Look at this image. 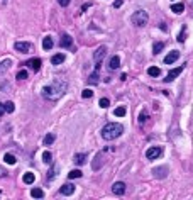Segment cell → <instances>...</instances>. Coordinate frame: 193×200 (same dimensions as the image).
<instances>
[{"mask_svg": "<svg viewBox=\"0 0 193 200\" xmlns=\"http://www.w3.org/2000/svg\"><path fill=\"white\" fill-rule=\"evenodd\" d=\"M66 90H68V83L58 78V80H54L53 83H49L43 88V97L46 100H60L66 93Z\"/></svg>", "mask_w": 193, "mask_h": 200, "instance_id": "obj_1", "label": "cell"}, {"mask_svg": "<svg viewBox=\"0 0 193 200\" xmlns=\"http://www.w3.org/2000/svg\"><path fill=\"white\" fill-rule=\"evenodd\" d=\"M124 132V127L120 126V124H117V122H110V124H107V126H103L102 129V137L105 141H112V139H117L120 134Z\"/></svg>", "mask_w": 193, "mask_h": 200, "instance_id": "obj_2", "label": "cell"}, {"mask_svg": "<svg viewBox=\"0 0 193 200\" xmlns=\"http://www.w3.org/2000/svg\"><path fill=\"white\" fill-rule=\"evenodd\" d=\"M131 20H132L134 26H137V27H144L146 24L149 22V15H148V12H146V10H136V12L132 14Z\"/></svg>", "mask_w": 193, "mask_h": 200, "instance_id": "obj_3", "label": "cell"}, {"mask_svg": "<svg viewBox=\"0 0 193 200\" xmlns=\"http://www.w3.org/2000/svg\"><path fill=\"white\" fill-rule=\"evenodd\" d=\"M161 153H163V149L159 146H151L148 151H146V158L148 160H156V158L161 156Z\"/></svg>", "mask_w": 193, "mask_h": 200, "instance_id": "obj_4", "label": "cell"}, {"mask_svg": "<svg viewBox=\"0 0 193 200\" xmlns=\"http://www.w3.org/2000/svg\"><path fill=\"white\" fill-rule=\"evenodd\" d=\"M14 48H15V51H19V53H29L32 49V44L31 43H24V41H19V43L14 44Z\"/></svg>", "mask_w": 193, "mask_h": 200, "instance_id": "obj_5", "label": "cell"}, {"mask_svg": "<svg viewBox=\"0 0 193 200\" xmlns=\"http://www.w3.org/2000/svg\"><path fill=\"white\" fill-rule=\"evenodd\" d=\"M183 70H185V65H181V66H178V68H175V70H171V71H170V73H168V75H166V78H164V82H166V83H170V82H173V80H175V78H176V76H178V75H180V73H181V71H183Z\"/></svg>", "mask_w": 193, "mask_h": 200, "instance_id": "obj_6", "label": "cell"}, {"mask_svg": "<svg viewBox=\"0 0 193 200\" xmlns=\"http://www.w3.org/2000/svg\"><path fill=\"white\" fill-rule=\"evenodd\" d=\"M125 183L124 182H115L114 185H112V192H114L115 195H124L125 193Z\"/></svg>", "mask_w": 193, "mask_h": 200, "instance_id": "obj_7", "label": "cell"}, {"mask_svg": "<svg viewBox=\"0 0 193 200\" xmlns=\"http://www.w3.org/2000/svg\"><path fill=\"white\" fill-rule=\"evenodd\" d=\"M105 55H107V48H105V46H100V48L95 51V55H93L95 63H100V61H102L103 58H105Z\"/></svg>", "mask_w": 193, "mask_h": 200, "instance_id": "obj_8", "label": "cell"}, {"mask_svg": "<svg viewBox=\"0 0 193 200\" xmlns=\"http://www.w3.org/2000/svg\"><path fill=\"white\" fill-rule=\"evenodd\" d=\"M26 65L32 70V71H39V70H41V65H43V61H41L39 58H32V60H29Z\"/></svg>", "mask_w": 193, "mask_h": 200, "instance_id": "obj_9", "label": "cell"}, {"mask_svg": "<svg viewBox=\"0 0 193 200\" xmlns=\"http://www.w3.org/2000/svg\"><path fill=\"white\" fill-rule=\"evenodd\" d=\"M103 160H105V158H103V153H96L93 163H91V168H93L95 171H96V170H100V166L103 165Z\"/></svg>", "mask_w": 193, "mask_h": 200, "instance_id": "obj_10", "label": "cell"}, {"mask_svg": "<svg viewBox=\"0 0 193 200\" xmlns=\"http://www.w3.org/2000/svg\"><path fill=\"white\" fill-rule=\"evenodd\" d=\"M153 175H154V178H166L168 168L166 166H158V168L153 170Z\"/></svg>", "mask_w": 193, "mask_h": 200, "instance_id": "obj_11", "label": "cell"}, {"mask_svg": "<svg viewBox=\"0 0 193 200\" xmlns=\"http://www.w3.org/2000/svg\"><path fill=\"white\" fill-rule=\"evenodd\" d=\"M71 44H73V39H71L70 34H63L61 36V41H60V46L61 48H71Z\"/></svg>", "mask_w": 193, "mask_h": 200, "instance_id": "obj_12", "label": "cell"}, {"mask_svg": "<svg viewBox=\"0 0 193 200\" xmlns=\"http://www.w3.org/2000/svg\"><path fill=\"white\" fill-rule=\"evenodd\" d=\"M178 58H180V51H171L170 55L164 58V63H166V65H173L175 61L178 60Z\"/></svg>", "mask_w": 193, "mask_h": 200, "instance_id": "obj_13", "label": "cell"}, {"mask_svg": "<svg viewBox=\"0 0 193 200\" xmlns=\"http://www.w3.org/2000/svg\"><path fill=\"white\" fill-rule=\"evenodd\" d=\"M73 192H75V185H71V183H65V185L60 188L61 195H71Z\"/></svg>", "mask_w": 193, "mask_h": 200, "instance_id": "obj_14", "label": "cell"}, {"mask_svg": "<svg viewBox=\"0 0 193 200\" xmlns=\"http://www.w3.org/2000/svg\"><path fill=\"white\" fill-rule=\"evenodd\" d=\"M73 160H75V163H76V165H80V166H81V165H85V163H86L88 156L85 155V153H78V155H75V158H73Z\"/></svg>", "mask_w": 193, "mask_h": 200, "instance_id": "obj_15", "label": "cell"}, {"mask_svg": "<svg viewBox=\"0 0 193 200\" xmlns=\"http://www.w3.org/2000/svg\"><path fill=\"white\" fill-rule=\"evenodd\" d=\"M120 66V58L119 56H112L110 61H108V68L110 70H117Z\"/></svg>", "mask_w": 193, "mask_h": 200, "instance_id": "obj_16", "label": "cell"}, {"mask_svg": "<svg viewBox=\"0 0 193 200\" xmlns=\"http://www.w3.org/2000/svg\"><path fill=\"white\" fill-rule=\"evenodd\" d=\"M10 66H12V61L10 60H3L2 63H0V75H3L7 70L10 68Z\"/></svg>", "mask_w": 193, "mask_h": 200, "instance_id": "obj_17", "label": "cell"}, {"mask_svg": "<svg viewBox=\"0 0 193 200\" xmlns=\"http://www.w3.org/2000/svg\"><path fill=\"white\" fill-rule=\"evenodd\" d=\"M63 61H65V55H63V53H58V55H54L51 58V63L53 65H61Z\"/></svg>", "mask_w": 193, "mask_h": 200, "instance_id": "obj_18", "label": "cell"}, {"mask_svg": "<svg viewBox=\"0 0 193 200\" xmlns=\"http://www.w3.org/2000/svg\"><path fill=\"white\" fill-rule=\"evenodd\" d=\"M53 44H54V43H53V39H51L49 36H48V37H44V39H43V48L46 49V51H49V49L53 48Z\"/></svg>", "mask_w": 193, "mask_h": 200, "instance_id": "obj_19", "label": "cell"}, {"mask_svg": "<svg viewBox=\"0 0 193 200\" xmlns=\"http://www.w3.org/2000/svg\"><path fill=\"white\" fill-rule=\"evenodd\" d=\"M88 83H91V85H96V83H98V70H95V71L88 76Z\"/></svg>", "mask_w": 193, "mask_h": 200, "instance_id": "obj_20", "label": "cell"}, {"mask_svg": "<svg viewBox=\"0 0 193 200\" xmlns=\"http://www.w3.org/2000/svg\"><path fill=\"white\" fill-rule=\"evenodd\" d=\"M56 175H58V165H53V168L48 171V176H46V180H53Z\"/></svg>", "mask_w": 193, "mask_h": 200, "instance_id": "obj_21", "label": "cell"}, {"mask_svg": "<svg viewBox=\"0 0 193 200\" xmlns=\"http://www.w3.org/2000/svg\"><path fill=\"white\" fill-rule=\"evenodd\" d=\"M171 10H173L175 14H181L185 10V5L183 3H173V5H171Z\"/></svg>", "mask_w": 193, "mask_h": 200, "instance_id": "obj_22", "label": "cell"}, {"mask_svg": "<svg viewBox=\"0 0 193 200\" xmlns=\"http://www.w3.org/2000/svg\"><path fill=\"white\" fill-rule=\"evenodd\" d=\"M31 195H32L34 198H43V197H44V192L41 190V188H32V190H31Z\"/></svg>", "mask_w": 193, "mask_h": 200, "instance_id": "obj_23", "label": "cell"}, {"mask_svg": "<svg viewBox=\"0 0 193 200\" xmlns=\"http://www.w3.org/2000/svg\"><path fill=\"white\" fill-rule=\"evenodd\" d=\"M163 48H164V43H161V41L154 43V46H153V49H154V55H159V53L163 51Z\"/></svg>", "mask_w": 193, "mask_h": 200, "instance_id": "obj_24", "label": "cell"}, {"mask_svg": "<svg viewBox=\"0 0 193 200\" xmlns=\"http://www.w3.org/2000/svg\"><path fill=\"white\" fill-rule=\"evenodd\" d=\"M34 173H26V175H24V178H22V180H24V183H27V185H31V183H34Z\"/></svg>", "mask_w": 193, "mask_h": 200, "instance_id": "obj_25", "label": "cell"}, {"mask_svg": "<svg viewBox=\"0 0 193 200\" xmlns=\"http://www.w3.org/2000/svg\"><path fill=\"white\" fill-rule=\"evenodd\" d=\"M148 73L151 76H159V75H161V70H159L158 66H151V68H148Z\"/></svg>", "mask_w": 193, "mask_h": 200, "instance_id": "obj_26", "label": "cell"}, {"mask_svg": "<svg viewBox=\"0 0 193 200\" xmlns=\"http://www.w3.org/2000/svg\"><path fill=\"white\" fill-rule=\"evenodd\" d=\"M14 109H15L14 102H5V103H3V110L9 112V114H12V112H14Z\"/></svg>", "mask_w": 193, "mask_h": 200, "instance_id": "obj_27", "label": "cell"}, {"mask_svg": "<svg viewBox=\"0 0 193 200\" xmlns=\"http://www.w3.org/2000/svg\"><path fill=\"white\" fill-rule=\"evenodd\" d=\"M3 160H5V163H9V165H15V156L14 155H10V153H7L5 156H3Z\"/></svg>", "mask_w": 193, "mask_h": 200, "instance_id": "obj_28", "label": "cell"}, {"mask_svg": "<svg viewBox=\"0 0 193 200\" xmlns=\"http://www.w3.org/2000/svg\"><path fill=\"white\" fill-rule=\"evenodd\" d=\"M80 176H81V171H80V170H71V171L68 173L70 180H73V178H80Z\"/></svg>", "mask_w": 193, "mask_h": 200, "instance_id": "obj_29", "label": "cell"}, {"mask_svg": "<svg viewBox=\"0 0 193 200\" xmlns=\"http://www.w3.org/2000/svg\"><path fill=\"white\" fill-rule=\"evenodd\" d=\"M43 161H44V163H51V161H53V155H51V153H49V151H44L43 153Z\"/></svg>", "mask_w": 193, "mask_h": 200, "instance_id": "obj_30", "label": "cell"}, {"mask_svg": "<svg viewBox=\"0 0 193 200\" xmlns=\"http://www.w3.org/2000/svg\"><path fill=\"white\" fill-rule=\"evenodd\" d=\"M125 112H127V110H125V107H117L114 114L117 115V117H124V115H125Z\"/></svg>", "mask_w": 193, "mask_h": 200, "instance_id": "obj_31", "label": "cell"}, {"mask_svg": "<svg viewBox=\"0 0 193 200\" xmlns=\"http://www.w3.org/2000/svg\"><path fill=\"white\" fill-rule=\"evenodd\" d=\"M54 139H56V136H54V134H48V136L44 137V144H46V146H48V144H53Z\"/></svg>", "mask_w": 193, "mask_h": 200, "instance_id": "obj_32", "label": "cell"}, {"mask_svg": "<svg viewBox=\"0 0 193 200\" xmlns=\"http://www.w3.org/2000/svg\"><path fill=\"white\" fill-rule=\"evenodd\" d=\"M98 105L102 107V109H107L108 105H110V100L108 98H100V102H98Z\"/></svg>", "mask_w": 193, "mask_h": 200, "instance_id": "obj_33", "label": "cell"}, {"mask_svg": "<svg viewBox=\"0 0 193 200\" xmlns=\"http://www.w3.org/2000/svg\"><path fill=\"white\" fill-rule=\"evenodd\" d=\"M26 78H27V71L26 70H20V71L17 73V80L20 82V80H26Z\"/></svg>", "mask_w": 193, "mask_h": 200, "instance_id": "obj_34", "label": "cell"}, {"mask_svg": "<svg viewBox=\"0 0 193 200\" xmlns=\"http://www.w3.org/2000/svg\"><path fill=\"white\" fill-rule=\"evenodd\" d=\"M81 97L83 98H91V97H93V92H91V90H83V93H81Z\"/></svg>", "mask_w": 193, "mask_h": 200, "instance_id": "obj_35", "label": "cell"}, {"mask_svg": "<svg viewBox=\"0 0 193 200\" xmlns=\"http://www.w3.org/2000/svg\"><path fill=\"white\" fill-rule=\"evenodd\" d=\"M146 120H148V114H146V112H141V115H139V124H144Z\"/></svg>", "mask_w": 193, "mask_h": 200, "instance_id": "obj_36", "label": "cell"}, {"mask_svg": "<svg viewBox=\"0 0 193 200\" xmlns=\"http://www.w3.org/2000/svg\"><path fill=\"white\" fill-rule=\"evenodd\" d=\"M70 2H71V0H58V3H60L61 7H66V5H70Z\"/></svg>", "mask_w": 193, "mask_h": 200, "instance_id": "obj_37", "label": "cell"}, {"mask_svg": "<svg viewBox=\"0 0 193 200\" xmlns=\"http://www.w3.org/2000/svg\"><path fill=\"white\" fill-rule=\"evenodd\" d=\"M178 41H180V43H183V41H185V32H183V31L180 32V36H178Z\"/></svg>", "mask_w": 193, "mask_h": 200, "instance_id": "obj_38", "label": "cell"}, {"mask_svg": "<svg viewBox=\"0 0 193 200\" xmlns=\"http://www.w3.org/2000/svg\"><path fill=\"white\" fill-rule=\"evenodd\" d=\"M3 114H5V110H3V103H0V117H2Z\"/></svg>", "mask_w": 193, "mask_h": 200, "instance_id": "obj_39", "label": "cell"}, {"mask_svg": "<svg viewBox=\"0 0 193 200\" xmlns=\"http://www.w3.org/2000/svg\"><path fill=\"white\" fill-rule=\"evenodd\" d=\"M120 5H122V0H115L114 7H120Z\"/></svg>", "mask_w": 193, "mask_h": 200, "instance_id": "obj_40", "label": "cell"}, {"mask_svg": "<svg viewBox=\"0 0 193 200\" xmlns=\"http://www.w3.org/2000/svg\"><path fill=\"white\" fill-rule=\"evenodd\" d=\"M2 176H5V171H3V168L0 166V178H2Z\"/></svg>", "mask_w": 193, "mask_h": 200, "instance_id": "obj_41", "label": "cell"}]
</instances>
